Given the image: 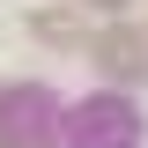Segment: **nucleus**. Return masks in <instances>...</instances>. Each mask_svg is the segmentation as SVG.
Returning <instances> with one entry per match:
<instances>
[{
  "instance_id": "2",
  "label": "nucleus",
  "mask_w": 148,
  "mask_h": 148,
  "mask_svg": "<svg viewBox=\"0 0 148 148\" xmlns=\"http://www.w3.org/2000/svg\"><path fill=\"white\" fill-rule=\"evenodd\" d=\"M82 148H133V119L111 104H89L82 111Z\"/></svg>"
},
{
  "instance_id": "1",
  "label": "nucleus",
  "mask_w": 148,
  "mask_h": 148,
  "mask_svg": "<svg viewBox=\"0 0 148 148\" xmlns=\"http://www.w3.org/2000/svg\"><path fill=\"white\" fill-rule=\"evenodd\" d=\"M96 59H104L111 74H126V82H133V74H148V45H141L133 30H111V22L96 30Z\"/></svg>"
},
{
  "instance_id": "3",
  "label": "nucleus",
  "mask_w": 148,
  "mask_h": 148,
  "mask_svg": "<svg viewBox=\"0 0 148 148\" xmlns=\"http://www.w3.org/2000/svg\"><path fill=\"white\" fill-rule=\"evenodd\" d=\"M30 30H37V37H52V45H82V37H89V22H82V8H45ZM89 45H96V37H89Z\"/></svg>"
},
{
  "instance_id": "4",
  "label": "nucleus",
  "mask_w": 148,
  "mask_h": 148,
  "mask_svg": "<svg viewBox=\"0 0 148 148\" xmlns=\"http://www.w3.org/2000/svg\"><path fill=\"white\" fill-rule=\"evenodd\" d=\"M96 8H119V0H96Z\"/></svg>"
}]
</instances>
